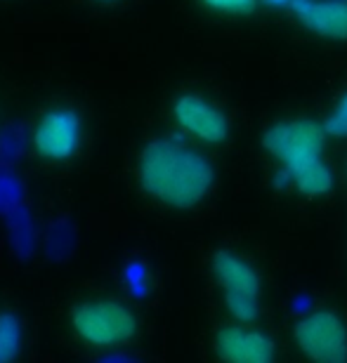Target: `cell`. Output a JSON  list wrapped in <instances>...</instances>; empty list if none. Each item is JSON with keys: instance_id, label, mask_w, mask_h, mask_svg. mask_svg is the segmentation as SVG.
<instances>
[{"instance_id": "obj_13", "label": "cell", "mask_w": 347, "mask_h": 363, "mask_svg": "<svg viewBox=\"0 0 347 363\" xmlns=\"http://www.w3.org/2000/svg\"><path fill=\"white\" fill-rule=\"evenodd\" d=\"M265 5H270V7H277V10H284V7H293L300 3V0H263Z\"/></svg>"}, {"instance_id": "obj_3", "label": "cell", "mask_w": 347, "mask_h": 363, "mask_svg": "<svg viewBox=\"0 0 347 363\" xmlns=\"http://www.w3.org/2000/svg\"><path fill=\"white\" fill-rule=\"evenodd\" d=\"M71 328L88 347L111 350L135 337L137 318L128 304L102 297V300L78 304L71 314Z\"/></svg>"}, {"instance_id": "obj_4", "label": "cell", "mask_w": 347, "mask_h": 363, "mask_svg": "<svg viewBox=\"0 0 347 363\" xmlns=\"http://www.w3.org/2000/svg\"><path fill=\"white\" fill-rule=\"evenodd\" d=\"M211 272L222 290L229 316L238 323L255 321L260 314V276L255 267L236 252L218 250L211 259Z\"/></svg>"}, {"instance_id": "obj_6", "label": "cell", "mask_w": 347, "mask_h": 363, "mask_svg": "<svg viewBox=\"0 0 347 363\" xmlns=\"http://www.w3.org/2000/svg\"><path fill=\"white\" fill-rule=\"evenodd\" d=\"M83 135V121L69 106L50 108L38 118L31 135L33 151L45 161L62 163L76 156Z\"/></svg>"}, {"instance_id": "obj_12", "label": "cell", "mask_w": 347, "mask_h": 363, "mask_svg": "<svg viewBox=\"0 0 347 363\" xmlns=\"http://www.w3.org/2000/svg\"><path fill=\"white\" fill-rule=\"evenodd\" d=\"M208 10L222 14H248L255 10L258 0H201Z\"/></svg>"}, {"instance_id": "obj_8", "label": "cell", "mask_w": 347, "mask_h": 363, "mask_svg": "<svg viewBox=\"0 0 347 363\" xmlns=\"http://www.w3.org/2000/svg\"><path fill=\"white\" fill-rule=\"evenodd\" d=\"M215 352L229 363H267L274 359V342L260 330L225 325L215 335Z\"/></svg>"}, {"instance_id": "obj_10", "label": "cell", "mask_w": 347, "mask_h": 363, "mask_svg": "<svg viewBox=\"0 0 347 363\" xmlns=\"http://www.w3.org/2000/svg\"><path fill=\"white\" fill-rule=\"evenodd\" d=\"M21 328L19 318L10 311H0V361H10L19 354Z\"/></svg>"}, {"instance_id": "obj_1", "label": "cell", "mask_w": 347, "mask_h": 363, "mask_svg": "<svg viewBox=\"0 0 347 363\" xmlns=\"http://www.w3.org/2000/svg\"><path fill=\"white\" fill-rule=\"evenodd\" d=\"M137 182L142 191L163 206L189 210L206 199L215 184L213 163L184 142L151 140L137 158Z\"/></svg>"}, {"instance_id": "obj_7", "label": "cell", "mask_w": 347, "mask_h": 363, "mask_svg": "<svg viewBox=\"0 0 347 363\" xmlns=\"http://www.w3.org/2000/svg\"><path fill=\"white\" fill-rule=\"evenodd\" d=\"M172 118L182 133L206 144H220L229 137V121L218 106L194 92L180 94L172 104Z\"/></svg>"}, {"instance_id": "obj_2", "label": "cell", "mask_w": 347, "mask_h": 363, "mask_svg": "<svg viewBox=\"0 0 347 363\" xmlns=\"http://www.w3.org/2000/svg\"><path fill=\"white\" fill-rule=\"evenodd\" d=\"M326 130L309 118L279 121L265 130L263 147L291 177L302 196H324L334 189V172L324 161Z\"/></svg>"}, {"instance_id": "obj_14", "label": "cell", "mask_w": 347, "mask_h": 363, "mask_svg": "<svg viewBox=\"0 0 347 363\" xmlns=\"http://www.w3.org/2000/svg\"><path fill=\"white\" fill-rule=\"evenodd\" d=\"M99 3H111V0H99Z\"/></svg>"}, {"instance_id": "obj_11", "label": "cell", "mask_w": 347, "mask_h": 363, "mask_svg": "<svg viewBox=\"0 0 347 363\" xmlns=\"http://www.w3.org/2000/svg\"><path fill=\"white\" fill-rule=\"evenodd\" d=\"M324 130H326L329 137H336V140H347V90L338 97V101L331 108V113L324 118Z\"/></svg>"}, {"instance_id": "obj_5", "label": "cell", "mask_w": 347, "mask_h": 363, "mask_svg": "<svg viewBox=\"0 0 347 363\" xmlns=\"http://www.w3.org/2000/svg\"><path fill=\"white\" fill-rule=\"evenodd\" d=\"M293 337L307 359L321 363L347 361V325L336 311L319 309L300 318Z\"/></svg>"}, {"instance_id": "obj_9", "label": "cell", "mask_w": 347, "mask_h": 363, "mask_svg": "<svg viewBox=\"0 0 347 363\" xmlns=\"http://www.w3.org/2000/svg\"><path fill=\"white\" fill-rule=\"evenodd\" d=\"M302 28L326 40H347V3L345 0H300L293 7Z\"/></svg>"}]
</instances>
